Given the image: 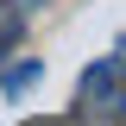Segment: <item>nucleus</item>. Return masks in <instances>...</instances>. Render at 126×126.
<instances>
[{
	"instance_id": "4",
	"label": "nucleus",
	"mask_w": 126,
	"mask_h": 126,
	"mask_svg": "<svg viewBox=\"0 0 126 126\" xmlns=\"http://www.w3.org/2000/svg\"><path fill=\"white\" fill-rule=\"evenodd\" d=\"M32 126H63V120H32Z\"/></svg>"
},
{
	"instance_id": "2",
	"label": "nucleus",
	"mask_w": 126,
	"mask_h": 126,
	"mask_svg": "<svg viewBox=\"0 0 126 126\" xmlns=\"http://www.w3.org/2000/svg\"><path fill=\"white\" fill-rule=\"evenodd\" d=\"M32 6L38 0H0V57L25 38V19H32Z\"/></svg>"
},
{
	"instance_id": "3",
	"label": "nucleus",
	"mask_w": 126,
	"mask_h": 126,
	"mask_svg": "<svg viewBox=\"0 0 126 126\" xmlns=\"http://www.w3.org/2000/svg\"><path fill=\"white\" fill-rule=\"evenodd\" d=\"M38 76H44V63H38V57H19L13 69H0V94H25Z\"/></svg>"
},
{
	"instance_id": "1",
	"label": "nucleus",
	"mask_w": 126,
	"mask_h": 126,
	"mask_svg": "<svg viewBox=\"0 0 126 126\" xmlns=\"http://www.w3.org/2000/svg\"><path fill=\"white\" fill-rule=\"evenodd\" d=\"M113 107H126V57H101L82 69V113L101 120Z\"/></svg>"
}]
</instances>
